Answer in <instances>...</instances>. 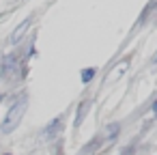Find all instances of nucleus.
<instances>
[{
  "mask_svg": "<svg viewBox=\"0 0 157 155\" xmlns=\"http://www.w3.org/2000/svg\"><path fill=\"white\" fill-rule=\"evenodd\" d=\"M5 155H9V153H5Z\"/></svg>",
  "mask_w": 157,
  "mask_h": 155,
  "instance_id": "9",
  "label": "nucleus"
},
{
  "mask_svg": "<svg viewBox=\"0 0 157 155\" xmlns=\"http://www.w3.org/2000/svg\"><path fill=\"white\" fill-rule=\"evenodd\" d=\"M60 121H63L60 116H58V118H54V121H52V123H50V125L45 127V131H43V136H45V138H50V136H52L54 131H58V129H60Z\"/></svg>",
  "mask_w": 157,
  "mask_h": 155,
  "instance_id": "2",
  "label": "nucleus"
},
{
  "mask_svg": "<svg viewBox=\"0 0 157 155\" xmlns=\"http://www.w3.org/2000/svg\"><path fill=\"white\" fill-rule=\"evenodd\" d=\"M26 101H28V97L22 95V97H17V99L11 103V108H9L7 116H5V123H2V127H0V131H2V134H11V131L20 125V121H22V116H24V112H26Z\"/></svg>",
  "mask_w": 157,
  "mask_h": 155,
  "instance_id": "1",
  "label": "nucleus"
},
{
  "mask_svg": "<svg viewBox=\"0 0 157 155\" xmlns=\"http://www.w3.org/2000/svg\"><path fill=\"white\" fill-rule=\"evenodd\" d=\"M11 65H13V56H9V58L5 60V65H2V76H9V71H11Z\"/></svg>",
  "mask_w": 157,
  "mask_h": 155,
  "instance_id": "6",
  "label": "nucleus"
},
{
  "mask_svg": "<svg viewBox=\"0 0 157 155\" xmlns=\"http://www.w3.org/2000/svg\"><path fill=\"white\" fill-rule=\"evenodd\" d=\"M30 22H33V20L28 17V20H26V22H24V24H22V26H20V28L13 33V35H11V41H13V43H15V41H20V37H22V35H24V30L30 26Z\"/></svg>",
  "mask_w": 157,
  "mask_h": 155,
  "instance_id": "3",
  "label": "nucleus"
},
{
  "mask_svg": "<svg viewBox=\"0 0 157 155\" xmlns=\"http://www.w3.org/2000/svg\"><path fill=\"white\" fill-rule=\"evenodd\" d=\"M93 78H95V69H93V67L82 71V82H88V80H93Z\"/></svg>",
  "mask_w": 157,
  "mask_h": 155,
  "instance_id": "5",
  "label": "nucleus"
},
{
  "mask_svg": "<svg viewBox=\"0 0 157 155\" xmlns=\"http://www.w3.org/2000/svg\"><path fill=\"white\" fill-rule=\"evenodd\" d=\"M118 134V125L114 123V125H110V131H108V140H114V136Z\"/></svg>",
  "mask_w": 157,
  "mask_h": 155,
  "instance_id": "7",
  "label": "nucleus"
},
{
  "mask_svg": "<svg viewBox=\"0 0 157 155\" xmlns=\"http://www.w3.org/2000/svg\"><path fill=\"white\" fill-rule=\"evenodd\" d=\"M153 112H155V114H157V101H155V103H153Z\"/></svg>",
  "mask_w": 157,
  "mask_h": 155,
  "instance_id": "8",
  "label": "nucleus"
},
{
  "mask_svg": "<svg viewBox=\"0 0 157 155\" xmlns=\"http://www.w3.org/2000/svg\"><path fill=\"white\" fill-rule=\"evenodd\" d=\"M88 108H90V101H82V106H80V112H78V121H75V125H80V123L84 121V116H86Z\"/></svg>",
  "mask_w": 157,
  "mask_h": 155,
  "instance_id": "4",
  "label": "nucleus"
}]
</instances>
